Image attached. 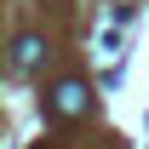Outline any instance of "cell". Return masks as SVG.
<instances>
[{
  "label": "cell",
  "mask_w": 149,
  "mask_h": 149,
  "mask_svg": "<svg viewBox=\"0 0 149 149\" xmlns=\"http://www.w3.org/2000/svg\"><path fill=\"white\" fill-rule=\"evenodd\" d=\"M46 115L52 120H80V115H92V86L69 74V80H57L52 92H46Z\"/></svg>",
  "instance_id": "obj_1"
},
{
  "label": "cell",
  "mask_w": 149,
  "mask_h": 149,
  "mask_svg": "<svg viewBox=\"0 0 149 149\" xmlns=\"http://www.w3.org/2000/svg\"><path fill=\"white\" fill-rule=\"evenodd\" d=\"M40 57H46V40H40V35H17V46H12V69L29 74V69H40Z\"/></svg>",
  "instance_id": "obj_2"
}]
</instances>
